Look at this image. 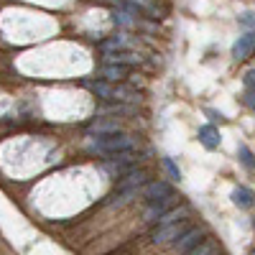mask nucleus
<instances>
[{
  "label": "nucleus",
  "mask_w": 255,
  "mask_h": 255,
  "mask_svg": "<svg viewBox=\"0 0 255 255\" xmlns=\"http://www.w3.org/2000/svg\"><path fill=\"white\" fill-rule=\"evenodd\" d=\"M92 151L102 153V156H115V153H125V151H133V138L125 135V133H110V135H97L90 143Z\"/></svg>",
  "instance_id": "obj_1"
},
{
  "label": "nucleus",
  "mask_w": 255,
  "mask_h": 255,
  "mask_svg": "<svg viewBox=\"0 0 255 255\" xmlns=\"http://www.w3.org/2000/svg\"><path fill=\"white\" fill-rule=\"evenodd\" d=\"M102 168L108 171L110 176H125L128 171H133L135 168V153L133 151H125V153H115V156H110L108 161L102 163Z\"/></svg>",
  "instance_id": "obj_2"
},
{
  "label": "nucleus",
  "mask_w": 255,
  "mask_h": 255,
  "mask_svg": "<svg viewBox=\"0 0 255 255\" xmlns=\"http://www.w3.org/2000/svg\"><path fill=\"white\" fill-rule=\"evenodd\" d=\"M143 197L145 202H158V199H171L174 197V186L163 181V179H153L143 186Z\"/></svg>",
  "instance_id": "obj_3"
},
{
  "label": "nucleus",
  "mask_w": 255,
  "mask_h": 255,
  "mask_svg": "<svg viewBox=\"0 0 255 255\" xmlns=\"http://www.w3.org/2000/svg\"><path fill=\"white\" fill-rule=\"evenodd\" d=\"M186 220H179V222H171V225H158L153 230V243H171V240H179L184 232H186Z\"/></svg>",
  "instance_id": "obj_4"
},
{
  "label": "nucleus",
  "mask_w": 255,
  "mask_h": 255,
  "mask_svg": "<svg viewBox=\"0 0 255 255\" xmlns=\"http://www.w3.org/2000/svg\"><path fill=\"white\" fill-rule=\"evenodd\" d=\"M202 240H204V230H202V227H189L184 235L174 243V248H176L179 255H189V253L194 250Z\"/></svg>",
  "instance_id": "obj_5"
},
{
  "label": "nucleus",
  "mask_w": 255,
  "mask_h": 255,
  "mask_svg": "<svg viewBox=\"0 0 255 255\" xmlns=\"http://www.w3.org/2000/svg\"><path fill=\"white\" fill-rule=\"evenodd\" d=\"M90 135H110V133H120V123L115 118H105V115H95V120L87 125Z\"/></svg>",
  "instance_id": "obj_6"
},
{
  "label": "nucleus",
  "mask_w": 255,
  "mask_h": 255,
  "mask_svg": "<svg viewBox=\"0 0 255 255\" xmlns=\"http://www.w3.org/2000/svg\"><path fill=\"white\" fill-rule=\"evenodd\" d=\"M253 49H255V33L250 31V33L240 36L235 44H232V59H235V61H243V59H248V56L253 54Z\"/></svg>",
  "instance_id": "obj_7"
},
{
  "label": "nucleus",
  "mask_w": 255,
  "mask_h": 255,
  "mask_svg": "<svg viewBox=\"0 0 255 255\" xmlns=\"http://www.w3.org/2000/svg\"><path fill=\"white\" fill-rule=\"evenodd\" d=\"M148 184V174L143 171V168H133V171H128L125 176H120V184H118V191H125V189H140Z\"/></svg>",
  "instance_id": "obj_8"
},
{
  "label": "nucleus",
  "mask_w": 255,
  "mask_h": 255,
  "mask_svg": "<svg viewBox=\"0 0 255 255\" xmlns=\"http://www.w3.org/2000/svg\"><path fill=\"white\" fill-rule=\"evenodd\" d=\"M199 143L207 148V151H215V148H220V130L215 125H202L199 133H197Z\"/></svg>",
  "instance_id": "obj_9"
},
{
  "label": "nucleus",
  "mask_w": 255,
  "mask_h": 255,
  "mask_svg": "<svg viewBox=\"0 0 255 255\" xmlns=\"http://www.w3.org/2000/svg\"><path fill=\"white\" fill-rule=\"evenodd\" d=\"M230 199H232V204H235V207L248 209V207H253L255 194H253L248 186H235V189H232V194H230Z\"/></svg>",
  "instance_id": "obj_10"
},
{
  "label": "nucleus",
  "mask_w": 255,
  "mask_h": 255,
  "mask_svg": "<svg viewBox=\"0 0 255 255\" xmlns=\"http://www.w3.org/2000/svg\"><path fill=\"white\" fill-rule=\"evenodd\" d=\"M135 197H138V189H125V191H115V194H110L102 204L105 207H125V204H130Z\"/></svg>",
  "instance_id": "obj_11"
},
{
  "label": "nucleus",
  "mask_w": 255,
  "mask_h": 255,
  "mask_svg": "<svg viewBox=\"0 0 255 255\" xmlns=\"http://www.w3.org/2000/svg\"><path fill=\"white\" fill-rule=\"evenodd\" d=\"M105 61L108 64H125V67H130V64H138L140 56L135 51H115V54H105Z\"/></svg>",
  "instance_id": "obj_12"
},
{
  "label": "nucleus",
  "mask_w": 255,
  "mask_h": 255,
  "mask_svg": "<svg viewBox=\"0 0 255 255\" xmlns=\"http://www.w3.org/2000/svg\"><path fill=\"white\" fill-rule=\"evenodd\" d=\"M133 108L125 102H115V100H108V105L97 108V115H130Z\"/></svg>",
  "instance_id": "obj_13"
},
{
  "label": "nucleus",
  "mask_w": 255,
  "mask_h": 255,
  "mask_svg": "<svg viewBox=\"0 0 255 255\" xmlns=\"http://www.w3.org/2000/svg\"><path fill=\"white\" fill-rule=\"evenodd\" d=\"M128 69L125 64H105V69H102V79H108V82H120L128 77Z\"/></svg>",
  "instance_id": "obj_14"
},
{
  "label": "nucleus",
  "mask_w": 255,
  "mask_h": 255,
  "mask_svg": "<svg viewBox=\"0 0 255 255\" xmlns=\"http://www.w3.org/2000/svg\"><path fill=\"white\" fill-rule=\"evenodd\" d=\"M168 212V199H158V202H148V209H145V220L148 222H158L161 215Z\"/></svg>",
  "instance_id": "obj_15"
},
{
  "label": "nucleus",
  "mask_w": 255,
  "mask_h": 255,
  "mask_svg": "<svg viewBox=\"0 0 255 255\" xmlns=\"http://www.w3.org/2000/svg\"><path fill=\"white\" fill-rule=\"evenodd\" d=\"M128 46H130V41H128L125 36H120V33L102 41V51H105V54H115V51H123V49H128Z\"/></svg>",
  "instance_id": "obj_16"
},
{
  "label": "nucleus",
  "mask_w": 255,
  "mask_h": 255,
  "mask_svg": "<svg viewBox=\"0 0 255 255\" xmlns=\"http://www.w3.org/2000/svg\"><path fill=\"white\" fill-rule=\"evenodd\" d=\"M110 100L115 102H135L138 95L130 90V87H125V84H113V90H110Z\"/></svg>",
  "instance_id": "obj_17"
},
{
  "label": "nucleus",
  "mask_w": 255,
  "mask_h": 255,
  "mask_svg": "<svg viewBox=\"0 0 255 255\" xmlns=\"http://www.w3.org/2000/svg\"><path fill=\"white\" fill-rule=\"evenodd\" d=\"M189 255H222V253H220V248H217L215 243H209V240H202V243H199V245H197L194 250H191Z\"/></svg>",
  "instance_id": "obj_18"
},
{
  "label": "nucleus",
  "mask_w": 255,
  "mask_h": 255,
  "mask_svg": "<svg viewBox=\"0 0 255 255\" xmlns=\"http://www.w3.org/2000/svg\"><path fill=\"white\" fill-rule=\"evenodd\" d=\"M238 156H240V161H243V166L248 168V171H255V156H253V151L248 145H238Z\"/></svg>",
  "instance_id": "obj_19"
},
{
  "label": "nucleus",
  "mask_w": 255,
  "mask_h": 255,
  "mask_svg": "<svg viewBox=\"0 0 255 255\" xmlns=\"http://www.w3.org/2000/svg\"><path fill=\"white\" fill-rule=\"evenodd\" d=\"M113 20H115V26H125V28L135 26V20L128 15V13H123V10H115V13H113Z\"/></svg>",
  "instance_id": "obj_20"
},
{
  "label": "nucleus",
  "mask_w": 255,
  "mask_h": 255,
  "mask_svg": "<svg viewBox=\"0 0 255 255\" xmlns=\"http://www.w3.org/2000/svg\"><path fill=\"white\" fill-rule=\"evenodd\" d=\"M163 168L168 171V176H171L174 181H181V171H179V166L174 163V158H163Z\"/></svg>",
  "instance_id": "obj_21"
},
{
  "label": "nucleus",
  "mask_w": 255,
  "mask_h": 255,
  "mask_svg": "<svg viewBox=\"0 0 255 255\" xmlns=\"http://www.w3.org/2000/svg\"><path fill=\"white\" fill-rule=\"evenodd\" d=\"M238 20H240V26H243V28H248V31H255V13H250V10H248V13H243Z\"/></svg>",
  "instance_id": "obj_22"
},
{
  "label": "nucleus",
  "mask_w": 255,
  "mask_h": 255,
  "mask_svg": "<svg viewBox=\"0 0 255 255\" xmlns=\"http://www.w3.org/2000/svg\"><path fill=\"white\" fill-rule=\"evenodd\" d=\"M243 84H245L248 90H255V69H248L243 74Z\"/></svg>",
  "instance_id": "obj_23"
},
{
  "label": "nucleus",
  "mask_w": 255,
  "mask_h": 255,
  "mask_svg": "<svg viewBox=\"0 0 255 255\" xmlns=\"http://www.w3.org/2000/svg\"><path fill=\"white\" fill-rule=\"evenodd\" d=\"M243 102L248 105L250 110H255V90H248V92L243 95Z\"/></svg>",
  "instance_id": "obj_24"
},
{
  "label": "nucleus",
  "mask_w": 255,
  "mask_h": 255,
  "mask_svg": "<svg viewBox=\"0 0 255 255\" xmlns=\"http://www.w3.org/2000/svg\"><path fill=\"white\" fill-rule=\"evenodd\" d=\"M207 115H209L212 120H222V113H215V110H207Z\"/></svg>",
  "instance_id": "obj_25"
},
{
  "label": "nucleus",
  "mask_w": 255,
  "mask_h": 255,
  "mask_svg": "<svg viewBox=\"0 0 255 255\" xmlns=\"http://www.w3.org/2000/svg\"><path fill=\"white\" fill-rule=\"evenodd\" d=\"M250 255H255V250H253V253H250Z\"/></svg>",
  "instance_id": "obj_26"
},
{
  "label": "nucleus",
  "mask_w": 255,
  "mask_h": 255,
  "mask_svg": "<svg viewBox=\"0 0 255 255\" xmlns=\"http://www.w3.org/2000/svg\"><path fill=\"white\" fill-rule=\"evenodd\" d=\"M253 227H255V220H253Z\"/></svg>",
  "instance_id": "obj_27"
}]
</instances>
